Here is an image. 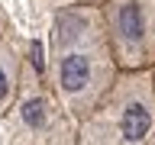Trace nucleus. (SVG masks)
<instances>
[{
  "label": "nucleus",
  "instance_id": "obj_1",
  "mask_svg": "<svg viewBox=\"0 0 155 145\" xmlns=\"http://www.w3.org/2000/svg\"><path fill=\"white\" fill-rule=\"evenodd\" d=\"M155 129V84L152 68L120 71L97 110L81 119L87 145H139Z\"/></svg>",
  "mask_w": 155,
  "mask_h": 145
},
{
  "label": "nucleus",
  "instance_id": "obj_2",
  "mask_svg": "<svg viewBox=\"0 0 155 145\" xmlns=\"http://www.w3.org/2000/svg\"><path fill=\"white\" fill-rule=\"evenodd\" d=\"M120 68H116L110 45H84V48H68L58 55H48L45 84L58 97V103L74 116L78 123L97 110L104 94L113 87Z\"/></svg>",
  "mask_w": 155,
  "mask_h": 145
},
{
  "label": "nucleus",
  "instance_id": "obj_3",
  "mask_svg": "<svg viewBox=\"0 0 155 145\" xmlns=\"http://www.w3.org/2000/svg\"><path fill=\"white\" fill-rule=\"evenodd\" d=\"M7 129L16 145H78V119L58 103L45 77L26 65L23 84L7 110Z\"/></svg>",
  "mask_w": 155,
  "mask_h": 145
},
{
  "label": "nucleus",
  "instance_id": "obj_4",
  "mask_svg": "<svg viewBox=\"0 0 155 145\" xmlns=\"http://www.w3.org/2000/svg\"><path fill=\"white\" fill-rule=\"evenodd\" d=\"M107 45L120 71L155 65V0H104Z\"/></svg>",
  "mask_w": 155,
  "mask_h": 145
},
{
  "label": "nucleus",
  "instance_id": "obj_5",
  "mask_svg": "<svg viewBox=\"0 0 155 145\" xmlns=\"http://www.w3.org/2000/svg\"><path fill=\"white\" fill-rule=\"evenodd\" d=\"M107 42L104 10L100 7H68L52 13V29H48V55L68 52V48H84Z\"/></svg>",
  "mask_w": 155,
  "mask_h": 145
},
{
  "label": "nucleus",
  "instance_id": "obj_6",
  "mask_svg": "<svg viewBox=\"0 0 155 145\" xmlns=\"http://www.w3.org/2000/svg\"><path fill=\"white\" fill-rule=\"evenodd\" d=\"M23 71H26V61H23L19 45L10 36H0V113L13 106L23 84Z\"/></svg>",
  "mask_w": 155,
  "mask_h": 145
},
{
  "label": "nucleus",
  "instance_id": "obj_7",
  "mask_svg": "<svg viewBox=\"0 0 155 145\" xmlns=\"http://www.w3.org/2000/svg\"><path fill=\"white\" fill-rule=\"evenodd\" d=\"M48 10H68V7H104V0H45Z\"/></svg>",
  "mask_w": 155,
  "mask_h": 145
},
{
  "label": "nucleus",
  "instance_id": "obj_8",
  "mask_svg": "<svg viewBox=\"0 0 155 145\" xmlns=\"http://www.w3.org/2000/svg\"><path fill=\"white\" fill-rule=\"evenodd\" d=\"M0 36H10V19L3 13V7H0Z\"/></svg>",
  "mask_w": 155,
  "mask_h": 145
},
{
  "label": "nucleus",
  "instance_id": "obj_9",
  "mask_svg": "<svg viewBox=\"0 0 155 145\" xmlns=\"http://www.w3.org/2000/svg\"><path fill=\"white\" fill-rule=\"evenodd\" d=\"M145 142H149V145H155V129H152L149 135H145Z\"/></svg>",
  "mask_w": 155,
  "mask_h": 145
},
{
  "label": "nucleus",
  "instance_id": "obj_10",
  "mask_svg": "<svg viewBox=\"0 0 155 145\" xmlns=\"http://www.w3.org/2000/svg\"><path fill=\"white\" fill-rule=\"evenodd\" d=\"M152 84H155V65H152Z\"/></svg>",
  "mask_w": 155,
  "mask_h": 145
},
{
  "label": "nucleus",
  "instance_id": "obj_11",
  "mask_svg": "<svg viewBox=\"0 0 155 145\" xmlns=\"http://www.w3.org/2000/svg\"><path fill=\"white\" fill-rule=\"evenodd\" d=\"M139 145H142V142H139Z\"/></svg>",
  "mask_w": 155,
  "mask_h": 145
}]
</instances>
